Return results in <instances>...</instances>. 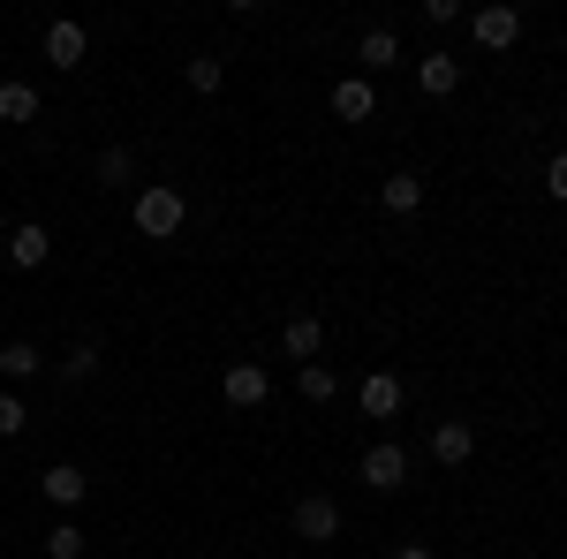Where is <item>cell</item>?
I'll return each mask as SVG.
<instances>
[{
    "label": "cell",
    "mask_w": 567,
    "mask_h": 559,
    "mask_svg": "<svg viewBox=\"0 0 567 559\" xmlns=\"http://www.w3.org/2000/svg\"><path fill=\"white\" fill-rule=\"evenodd\" d=\"M136 235H152V242H167V235H182V189H167V182H152V189L136 197Z\"/></svg>",
    "instance_id": "6da1fadb"
},
{
    "label": "cell",
    "mask_w": 567,
    "mask_h": 559,
    "mask_svg": "<svg viewBox=\"0 0 567 559\" xmlns=\"http://www.w3.org/2000/svg\"><path fill=\"white\" fill-rule=\"evenodd\" d=\"M470 31H477V45H484V53H507V45L523 39V15H515L507 0H484L477 15H470Z\"/></svg>",
    "instance_id": "7a4b0ae2"
},
{
    "label": "cell",
    "mask_w": 567,
    "mask_h": 559,
    "mask_svg": "<svg viewBox=\"0 0 567 559\" xmlns=\"http://www.w3.org/2000/svg\"><path fill=\"white\" fill-rule=\"evenodd\" d=\"M296 537H303V545H333V537H341V507H333L326 491H303V499H296Z\"/></svg>",
    "instance_id": "3957f363"
},
{
    "label": "cell",
    "mask_w": 567,
    "mask_h": 559,
    "mask_svg": "<svg viewBox=\"0 0 567 559\" xmlns=\"http://www.w3.org/2000/svg\"><path fill=\"white\" fill-rule=\"evenodd\" d=\"M219 393H227L235 408H258L265 393H272V379H265V363H227V379H219Z\"/></svg>",
    "instance_id": "277c9868"
},
{
    "label": "cell",
    "mask_w": 567,
    "mask_h": 559,
    "mask_svg": "<svg viewBox=\"0 0 567 559\" xmlns=\"http://www.w3.org/2000/svg\"><path fill=\"white\" fill-rule=\"evenodd\" d=\"M363 484H371V491H401V484H409V454H401V446H371V454H363Z\"/></svg>",
    "instance_id": "5b68a950"
},
{
    "label": "cell",
    "mask_w": 567,
    "mask_h": 559,
    "mask_svg": "<svg viewBox=\"0 0 567 559\" xmlns=\"http://www.w3.org/2000/svg\"><path fill=\"white\" fill-rule=\"evenodd\" d=\"M84 23H69V15H61V23H45V61H53V69H84Z\"/></svg>",
    "instance_id": "8992f818"
},
{
    "label": "cell",
    "mask_w": 567,
    "mask_h": 559,
    "mask_svg": "<svg viewBox=\"0 0 567 559\" xmlns=\"http://www.w3.org/2000/svg\"><path fill=\"white\" fill-rule=\"evenodd\" d=\"M333 114H341V122H371V114H379L371 76H341V84H333Z\"/></svg>",
    "instance_id": "52a82bcc"
},
{
    "label": "cell",
    "mask_w": 567,
    "mask_h": 559,
    "mask_svg": "<svg viewBox=\"0 0 567 559\" xmlns=\"http://www.w3.org/2000/svg\"><path fill=\"white\" fill-rule=\"evenodd\" d=\"M363 416H371V424H393V416H401V379H393V371H371V379H363Z\"/></svg>",
    "instance_id": "ba28073f"
},
{
    "label": "cell",
    "mask_w": 567,
    "mask_h": 559,
    "mask_svg": "<svg viewBox=\"0 0 567 559\" xmlns=\"http://www.w3.org/2000/svg\"><path fill=\"white\" fill-rule=\"evenodd\" d=\"M39 491L53 499V507H61V515H69V507H84V491H91V484H84V469H69V462H53V469L39 476Z\"/></svg>",
    "instance_id": "9c48e42d"
},
{
    "label": "cell",
    "mask_w": 567,
    "mask_h": 559,
    "mask_svg": "<svg viewBox=\"0 0 567 559\" xmlns=\"http://www.w3.org/2000/svg\"><path fill=\"white\" fill-rule=\"evenodd\" d=\"M8 258L23 265V272H39V265L53 258V235H45L39 219H23V227H16V235H8Z\"/></svg>",
    "instance_id": "30bf717a"
},
{
    "label": "cell",
    "mask_w": 567,
    "mask_h": 559,
    "mask_svg": "<svg viewBox=\"0 0 567 559\" xmlns=\"http://www.w3.org/2000/svg\"><path fill=\"white\" fill-rule=\"evenodd\" d=\"M416 84L432 91V99H454V91H462V61H454V53H424V61H416Z\"/></svg>",
    "instance_id": "8fae6325"
},
{
    "label": "cell",
    "mask_w": 567,
    "mask_h": 559,
    "mask_svg": "<svg viewBox=\"0 0 567 559\" xmlns=\"http://www.w3.org/2000/svg\"><path fill=\"white\" fill-rule=\"evenodd\" d=\"M470 454H477V431H470V424H439V431H432V462L462 469Z\"/></svg>",
    "instance_id": "7c38bea8"
},
{
    "label": "cell",
    "mask_w": 567,
    "mask_h": 559,
    "mask_svg": "<svg viewBox=\"0 0 567 559\" xmlns=\"http://www.w3.org/2000/svg\"><path fill=\"white\" fill-rule=\"evenodd\" d=\"M280 348H288V355H296V363H318V348H326V325H318V318H288V333H280Z\"/></svg>",
    "instance_id": "4fadbf2b"
},
{
    "label": "cell",
    "mask_w": 567,
    "mask_h": 559,
    "mask_svg": "<svg viewBox=\"0 0 567 559\" xmlns=\"http://www.w3.org/2000/svg\"><path fill=\"white\" fill-rule=\"evenodd\" d=\"M39 371H45V355L31 341H8V348H0V379H16V386H23V379H39Z\"/></svg>",
    "instance_id": "5bb4252c"
},
{
    "label": "cell",
    "mask_w": 567,
    "mask_h": 559,
    "mask_svg": "<svg viewBox=\"0 0 567 559\" xmlns=\"http://www.w3.org/2000/svg\"><path fill=\"white\" fill-rule=\"evenodd\" d=\"M0 122H39V91L8 76V84H0Z\"/></svg>",
    "instance_id": "9a60e30c"
},
{
    "label": "cell",
    "mask_w": 567,
    "mask_h": 559,
    "mask_svg": "<svg viewBox=\"0 0 567 559\" xmlns=\"http://www.w3.org/2000/svg\"><path fill=\"white\" fill-rule=\"evenodd\" d=\"M379 197H386V213H416V205H424V174H386Z\"/></svg>",
    "instance_id": "2e32d148"
},
{
    "label": "cell",
    "mask_w": 567,
    "mask_h": 559,
    "mask_svg": "<svg viewBox=\"0 0 567 559\" xmlns=\"http://www.w3.org/2000/svg\"><path fill=\"white\" fill-rule=\"evenodd\" d=\"M355 61H363V76H371V69H393V61H401V39H393V31H363V53H355Z\"/></svg>",
    "instance_id": "e0dca14e"
},
{
    "label": "cell",
    "mask_w": 567,
    "mask_h": 559,
    "mask_svg": "<svg viewBox=\"0 0 567 559\" xmlns=\"http://www.w3.org/2000/svg\"><path fill=\"white\" fill-rule=\"evenodd\" d=\"M296 379H303V401H333V393H341V379H333L326 363H296Z\"/></svg>",
    "instance_id": "ac0fdd59"
},
{
    "label": "cell",
    "mask_w": 567,
    "mask_h": 559,
    "mask_svg": "<svg viewBox=\"0 0 567 559\" xmlns=\"http://www.w3.org/2000/svg\"><path fill=\"white\" fill-rule=\"evenodd\" d=\"M45 559H84V529H76V521H53V537H45Z\"/></svg>",
    "instance_id": "d6986e66"
},
{
    "label": "cell",
    "mask_w": 567,
    "mask_h": 559,
    "mask_svg": "<svg viewBox=\"0 0 567 559\" xmlns=\"http://www.w3.org/2000/svg\"><path fill=\"white\" fill-rule=\"evenodd\" d=\"M182 76H189V91H219V84H227V69H219V53H197V61L182 69Z\"/></svg>",
    "instance_id": "ffe728a7"
},
{
    "label": "cell",
    "mask_w": 567,
    "mask_h": 559,
    "mask_svg": "<svg viewBox=\"0 0 567 559\" xmlns=\"http://www.w3.org/2000/svg\"><path fill=\"white\" fill-rule=\"evenodd\" d=\"M16 431H31V416H23L16 393H0V438H16Z\"/></svg>",
    "instance_id": "44dd1931"
},
{
    "label": "cell",
    "mask_w": 567,
    "mask_h": 559,
    "mask_svg": "<svg viewBox=\"0 0 567 559\" xmlns=\"http://www.w3.org/2000/svg\"><path fill=\"white\" fill-rule=\"evenodd\" d=\"M545 197L567 205V152H560V159H545Z\"/></svg>",
    "instance_id": "7402d4cb"
},
{
    "label": "cell",
    "mask_w": 567,
    "mask_h": 559,
    "mask_svg": "<svg viewBox=\"0 0 567 559\" xmlns=\"http://www.w3.org/2000/svg\"><path fill=\"white\" fill-rule=\"evenodd\" d=\"M99 371V348H69V363H61V379H91Z\"/></svg>",
    "instance_id": "603a6c76"
},
{
    "label": "cell",
    "mask_w": 567,
    "mask_h": 559,
    "mask_svg": "<svg viewBox=\"0 0 567 559\" xmlns=\"http://www.w3.org/2000/svg\"><path fill=\"white\" fill-rule=\"evenodd\" d=\"M99 182H114V189H122V182H130V152H106V159H99Z\"/></svg>",
    "instance_id": "cb8c5ba5"
},
{
    "label": "cell",
    "mask_w": 567,
    "mask_h": 559,
    "mask_svg": "<svg viewBox=\"0 0 567 559\" xmlns=\"http://www.w3.org/2000/svg\"><path fill=\"white\" fill-rule=\"evenodd\" d=\"M393 559H439V552H432V545H401Z\"/></svg>",
    "instance_id": "d4e9b609"
},
{
    "label": "cell",
    "mask_w": 567,
    "mask_h": 559,
    "mask_svg": "<svg viewBox=\"0 0 567 559\" xmlns=\"http://www.w3.org/2000/svg\"><path fill=\"white\" fill-rule=\"evenodd\" d=\"M560 122H567V114H560Z\"/></svg>",
    "instance_id": "484cf974"
}]
</instances>
